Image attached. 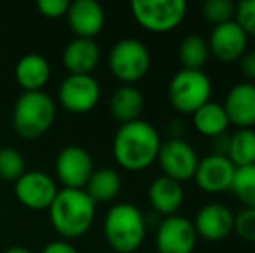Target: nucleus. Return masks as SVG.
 Listing matches in <instances>:
<instances>
[{"instance_id":"35","label":"nucleus","mask_w":255,"mask_h":253,"mask_svg":"<svg viewBox=\"0 0 255 253\" xmlns=\"http://www.w3.org/2000/svg\"><path fill=\"white\" fill-rule=\"evenodd\" d=\"M182 132H184V125H182L181 120H172L170 125H168L170 139H182Z\"/></svg>"},{"instance_id":"30","label":"nucleus","mask_w":255,"mask_h":253,"mask_svg":"<svg viewBox=\"0 0 255 253\" xmlns=\"http://www.w3.org/2000/svg\"><path fill=\"white\" fill-rule=\"evenodd\" d=\"M235 21L247 35L255 37V0H243L236 3Z\"/></svg>"},{"instance_id":"31","label":"nucleus","mask_w":255,"mask_h":253,"mask_svg":"<svg viewBox=\"0 0 255 253\" xmlns=\"http://www.w3.org/2000/svg\"><path fill=\"white\" fill-rule=\"evenodd\" d=\"M37 9L44 17L57 19V17L66 16L68 9H70V2L68 0H38Z\"/></svg>"},{"instance_id":"28","label":"nucleus","mask_w":255,"mask_h":253,"mask_svg":"<svg viewBox=\"0 0 255 253\" xmlns=\"http://www.w3.org/2000/svg\"><path fill=\"white\" fill-rule=\"evenodd\" d=\"M202 14L210 24L219 26L235 19L236 3H233L231 0H208L203 3Z\"/></svg>"},{"instance_id":"10","label":"nucleus","mask_w":255,"mask_h":253,"mask_svg":"<svg viewBox=\"0 0 255 253\" xmlns=\"http://www.w3.org/2000/svg\"><path fill=\"white\" fill-rule=\"evenodd\" d=\"M156 162L160 163L165 177H170L182 184L184 180L193 179L200 158L188 141L167 139L165 142H161Z\"/></svg>"},{"instance_id":"29","label":"nucleus","mask_w":255,"mask_h":253,"mask_svg":"<svg viewBox=\"0 0 255 253\" xmlns=\"http://www.w3.org/2000/svg\"><path fill=\"white\" fill-rule=\"evenodd\" d=\"M235 233L243 241L255 243V208H243L235 215Z\"/></svg>"},{"instance_id":"19","label":"nucleus","mask_w":255,"mask_h":253,"mask_svg":"<svg viewBox=\"0 0 255 253\" xmlns=\"http://www.w3.org/2000/svg\"><path fill=\"white\" fill-rule=\"evenodd\" d=\"M148 198L156 213L165 217L177 215V210L184 201V189H182L181 182L170 179V177L160 175L149 186Z\"/></svg>"},{"instance_id":"5","label":"nucleus","mask_w":255,"mask_h":253,"mask_svg":"<svg viewBox=\"0 0 255 253\" xmlns=\"http://www.w3.org/2000/svg\"><path fill=\"white\" fill-rule=\"evenodd\" d=\"M210 95L212 82L203 70H181L168 84V101L172 108L182 115H193L210 101Z\"/></svg>"},{"instance_id":"34","label":"nucleus","mask_w":255,"mask_h":253,"mask_svg":"<svg viewBox=\"0 0 255 253\" xmlns=\"http://www.w3.org/2000/svg\"><path fill=\"white\" fill-rule=\"evenodd\" d=\"M228 148H229V135L222 134L212 139V155H221L228 156Z\"/></svg>"},{"instance_id":"33","label":"nucleus","mask_w":255,"mask_h":253,"mask_svg":"<svg viewBox=\"0 0 255 253\" xmlns=\"http://www.w3.org/2000/svg\"><path fill=\"white\" fill-rule=\"evenodd\" d=\"M42 253H80L73 245H70L68 241L59 240V241H52V243L45 245Z\"/></svg>"},{"instance_id":"2","label":"nucleus","mask_w":255,"mask_h":253,"mask_svg":"<svg viewBox=\"0 0 255 253\" xmlns=\"http://www.w3.org/2000/svg\"><path fill=\"white\" fill-rule=\"evenodd\" d=\"M96 203L84 189H59L49 206V220L61 238L77 240L92 227Z\"/></svg>"},{"instance_id":"9","label":"nucleus","mask_w":255,"mask_h":253,"mask_svg":"<svg viewBox=\"0 0 255 253\" xmlns=\"http://www.w3.org/2000/svg\"><path fill=\"white\" fill-rule=\"evenodd\" d=\"M59 102L68 113L85 115L101 97V85L92 75H68L59 85Z\"/></svg>"},{"instance_id":"27","label":"nucleus","mask_w":255,"mask_h":253,"mask_svg":"<svg viewBox=\"0 0 255 253\" xmlns=\"http://www.w3.org/2000/svg\"><path fill=\"white\" fill-rule=\"evenodd\" d=\"M26 172L23 155L14 148H0V180L16 182Z\"/></svg>"},{"instance_id":"36","label":"nucleus","mask_w":255,"mask_h":253,"mask_svg":"<svg viewBox=\"0 0 255 253\" xmlns=\"http://www.w3.org/2000/svg\"><path fill=\"white\" fill-rule=\"evenodd\" d=\"M2 253H31V252H30V248L23 247V245H12V247L5 248Z\"/></svg>"},{"instance_id":"13","label":"nucleus","mask_w":255,"mask_h":253,"mask_svg":"<svg viewBox=\"0 0 255 253\" xmlns=\"http://www.w3.org/2000/svg\"><path fill=\"white\" fill-rule=\"evenodd\" d=\"M235 172L236 167L233 165L228 156L208 155L198 162L193 179L202 191L217 194V192L231 191Z\"/></svg>"},{"instance_id":"8","label":"nucleus","mask_w":255,"mask_h":253,"mask_svg":"<svg viewBox=\"0 0 255 253\" xmlns=\"http://www.w3.org/2000/svg\"><path fill=\"white\" fill-rule=\"evenodd\" d=\"M54 172L64 189H84L94 172V162L85 148L66 146L57 153Z\"/></svg>"},{"instance_id":"11","label":"nucleus","mask_w":255,"mask_h":253,"mask_svg":"<svg viewBox=\"0 0 255 253\" xmlns=\"http://www.w3.org/2000/svg\"><path fill=\"white\" fill-rule=\"evenodd\" d=\"M57 192L59 189H57L56 179L40 170L24 172L14 182V194L17 201L33 212L49 210Z\"/></svg>"},{"instance_id":"21","label":"nucleus","mask_w":255,"mask_h":253,"mask_svg":"<svg viewBox=\"0 0 255 253\" xmlns=\"http://www.w3.org/2000/svg\"><path fill=\"white\" fill-rule=\"evenodd\" d=\"M142 108H144V95L134 85H122L110 97V113L122 125L139 120Z\"/></svg>"},{"instance_id":"25","label":"nucleus","mask_w":255,"mask_h":253,"mask_svg":"<svg viewBox=\"0 0 255 253\" xmlns=\"http://www.w3.org/2000/svg\"><path fill=\"white\" fill-rule=\"evenodd\" d=\"M208 58H210V49H208V42L202 35H188L182 38L179 45V59L184 70L202 71Z\"/></svg>"},{"instance_id":"6","label":"nucleus","mask_w":255,"mask_h":253,"mask_svg":"<svg viewBox=\"0 0 255 253\" xmlns=\"http://www.w3.org/2000/svg\"><path fill=\"white\" fill-rule=\"evenodd\" d=\"M108 64L117 80L130 85L148 75L151 54L149 49L137 38H122L111 47Z\"/></svg>"},{"instance_id":"1","label":"nucleus","mask_w":255,"mask_h":253,"mask_svg":"<svg viewBox=\"0 0 255 253\" xmlns=\"http://www.w3.org/2000/svg\"><path fill=\"white\" fill-rule=\"evenodd\" d=\"M160 146V134L149 122L124 123L113 137L115 162L128 172H141L156 162Z\"/></svg>"},{"instance_id":"18","label":"nucleus","mask_w":255,"mask_h":253,"mask_svg":"<svg viewBox=\"0 0 255 253\" xmlns=\"http://www.w3.org/2000/svg\"><path fill=\"white\" fill-rule=\"evenodd\" d=\"M99 59L101 49L91 38H73L63 52V66L68 75H92Z\"/></svg>"},{"instance_id":"15","label":"nucleus","mask_w":255,"mask_h":253,"mask_svg":"<svg viewBox=\"0 0 255 253\" xmlns=\"http://www.w3.org/2000/svg\"><path fill=\"white\" fill-rule=\"evenodd\" d=\"M193 226L207 241H222L235 231V213L222 203H207L198 210Z\"/></svg>"},{"instance_id":"24","label":"nucleus","mask_w":255,"mask_h":253,"mask_svg":"<svg viewBox=\"0 0 255 253\" xmlns=\"http://www.w3.org/2000/svg\"><path fill=\"white\" fill-rule=\"evenodd\" d=\"M228 158L231 163L240 167L255 165V130L254 128H236L229 135Z\"/></svg>"},{"instance_id":"12","label":"nucleus","mask_w":255,"mask_h":253,"mask_svg":"<svg viewBox=\"0 0 255 253\" xmlns=\"http://www.w3.org/2000/svg\"><path fill=\"white\" fill-rule=\"evenodd\" d=\"M198 234L193 226V220L182 215L165 217L156 229L158 253H193L196 247Z\"/></svg>"},{"instance_id":"23","label":"nucleus","mask_w":255,"mask_h":253,"mask_svg":"<svg viewBox=\"0 0 255 253\" xmlns=\"http://www.w3.org/2000/svg\"><path fill=\"white\" fill-rule=\"evenodd\" d=\"M120 189H122V177L113 169L94 170L87 186L84 187V191L91 196V199L96 205L115 199L118 196V192H120Z\"/></svg>"},{"instance_id":"26","label":"nucleus","mask_w":255,"mask_h":253,"mask_svg":"<svg viewBox=\"0 0 255 253\" xmlns=\"http://www.w3.org/2000/svg\"><path fill=\"white\" fill-rule=\"evenodd\" d=\"M231 191L245 208H255V165L236 169Z\"/></svg>"},{"instance_id":"22","label":"nucleus","mask_w":255,"mask_h":253,"mask_svg":"<svg viewBox=\"0 0 255 253\" xmlns=\"http://www.w3.org/2000/svg\"><path fill=\"white\" fill-rule=\"evenodd\" d=\"M191 116H193V125L205 137L214 139L217 135H222L228 132L229 120L224 108H222V104L208 101L200 109H196Z\"/></svg>"},{"instance_id":"3","label":"nucleus","mask_w":255,"mask_h":253,"mask_svg":"<svg viewBox=\"0 0 255 253\" xmlns=\"http://www.w3.org/2000/svg\"><path fill=\"white\" fill-rule=\"evenodd\" d=\"M104 238L117 253H134L146 236V219L132 203H117L104 217Z\"/></svg>"},{"instance_id":"17","label":"nucleus","mask_w":255,"mask_h":253,"mask_svg":"<svg viewBox=\"0 0 255 253\" xmlns=\"http://www.w3.org/2000/svg\"><path fill=\"white\" fill-rule=\"evenodd\" d=\"M229 125L236 128H252L255 125V84L242 82L231 87L222 104Z\"/></svg>"},{"instance_id":"32","label":"nucleus","mask_w":255,"mask_h":253,"mask_svg":"<svg viewBox=\"0 0 255 253\" xmlns=\"http://www.w3.org/2000/svg\"><path fill=\"white\" fill-rule=\"evenodd\" d=\"M240 70L250 80V84L255 82V51H249L240 59Z\"/></svg>"},{"instance_id":"16","label":"nucleus","mask_w":255,"mask_h":253,"mask_svg":"<svg viewBox=\"0 0 255 253\" xmlns=\"http://www.w3.org/2000/svg\"><path fill=\"white\" fill-rule=\"evenodd\" d=\"M66 21L70 30L77 38H91L94 40L104 28L106 14L99 2L96 0H75L70 2V9L66 12Z\"/></svg>"},{"instance_id":"4","label":"nucleus","mask_w":255,"mask_h":253,"mask_svg":"<svg viewBox=\"0 0 255 253\" xmlns=\"http://www.w3.org/2000/svg\"><path fill=\"white\" fill-rule=\"evenodd\" d=\"M56 120V102L45 92H23L14 102L12 127L28 141L47 134Z\"/></svg>"},{"instance_id":"7","label":"nucleus","mask_w":255,"mask_h":253,"mask_svg":"<svg viewBox=\"0 0 255 253\" xmlns=\"http://www.w3.org/2000/svg\"><path fill=\"white\" fill-rule=\"evenodd\" d=\"M182 0H135L130 3L134 19L151 33H168L182 23L186 16Z\"/></svg>"},{"instance_id":"14","label":"nucleus","mask_w":255,"mask_h":253,"mask_svg":"<svg viewBox=\"0 0 255 253\" xmlns=\"http://www.w3.org/2000/svg\"><path fill=\"white\" fill-rule=\"evenodd\" d=\"M207 42L212 56H215L222 63H231V61H240L242 56L247 52L249 35L233 19L224 24L214 26L210 38Z\"/></svg>"},{"instance_id":"20","label":"nucleus","mask_w":255,"mask_h":253,"mask_svg":"<svg viewBox=\"0 0 255 253\" xmlns=\"http://www.w3.org/2000/svg\"><path fill=\"white\" fill-rule=\"evenodd\" d=\"M14 77L24 92H42L51 78V64L40 54H26L17 61Z\"/></svg>"}]
</instances>
